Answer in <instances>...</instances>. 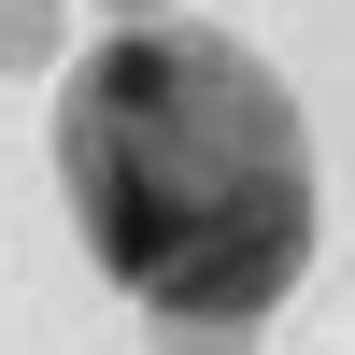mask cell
Here are the masks:
<instances>
[{
	"label": "cell",
	"instance_id": "cell-1",
	"mask_svg": "<svg viewBox=\"0 0 355 355\" xmlns=\"http://www.w3.org/2000/svg\"><path fill=\"white\" fill-rule=\"evenodd\" d=\"M85 256L171 327H256L313 270L299 100L227 28H114L57 100Z\"/></svg>",
	"mask_w": 355,
	"mask_h": 355
},
{
	"label": "cell",
	"instance_id": "cell-2",
	"mask_svg": "<svg viewBox=\"0 0 355 355\" xmlns=\"http://www.w3.org/2000/svg\"><path fill=\"white\" fill-rule=\"evenodd\" d=\"M43 28H57L43 0H0V57H43Z\"/></svg>",
	"mask_w": 355,
	"mask_h": 355
},
{
	"label": "cell",
	"instance_id": "cell-3",
	"mask_svg": "<svg viewBox=\"0 0 355 355\" xmlns=\"http://www.w3.org/2000/svg\"><path fill=\"white\" fill-rule=\"evenodd\" d=\"M114 15H142V0H114Z\"/></svg>",
	"mask_w": 355,
	"mask_h": 355
}]
</instances>
